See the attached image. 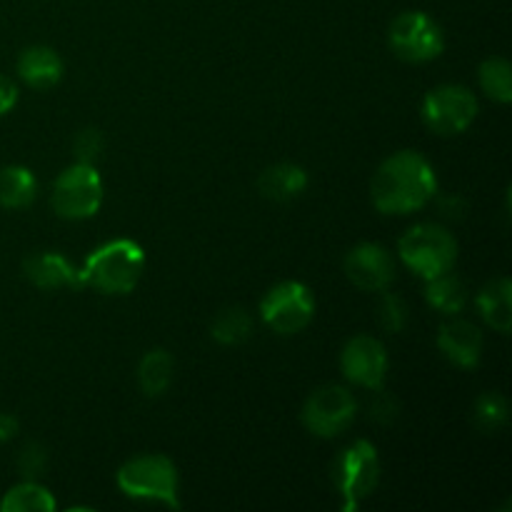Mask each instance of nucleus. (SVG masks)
<instances>
[{
	"mask_svg": "<svg viewBox=\"0 0 512 512\" xmlns=\"http://www.w3.org/2000/svg\"><path fill=\"white\" fill-rule=\"evenodd\" d=\"M438 173L425 155L398 150L378 165L370 180V200L383 215H410L433 203Z\"/></svg>",
	"mask_w": 512,
	"mask_h": 512,
	"instance_id": "f257e3e1",
	"label": "nucleus"
},
{
	"mask_svg": "<svg viewBox=\"0 0 512 512\" xmlns=\"http://www.w3.org/2000/svg\"><path fill=\"white\" fill-rule=\"evenodd\" d=\"M145 270V250L130 238H115L98 245L80 265L83 288L103 295H128L138 288Z\"/></svg>",
	"mask_w": 512,
	"mask_h": 512,
	"instance_id": "f03ea898",
	"label": "nucleus"
},
{
	"mask_svg": "<svg viewBox=\"0 0 512 512\" xmlns=\"http://www.w3.org/2000/svg\"><path fill=\"white\" fill-rule=\"evenodd\" d=\"M115 483L125 498L180 510L178 468L165 455L150 453L125 460L118 468Z\"/></svg>",
	"mask_w": 512,
	"mask_h": 512,
	"instance_id": "7ed1b4c3",
	"label": "nucleus"
},
{
	"mask_svg": "<svg viewBox=\"0 0 512 512\" xmlns=\"http://www.w3.org/2000/svg\"><path fill=\"white\" fill-rule=\"evenodd\" d=\"M398 255L405 268L413 270L418 278L433 280L455 268L458 240L445 225L418 223L405 230L398 240Z\"/></svg>",
	"mask_w": 512,
	"mask_h": 512,
	"instance_id": "20e7f679",
	"label": "nucleus"
},
{
	"mask_svg": "<svg viewBox=\"0 0 512 512\" xmlns=\"http://www.w3.org/2000/svg\"><path fill=\"white\" fill-rule=\"evenodd\" d=\"M333 480L343 498V510H358L378 490L380 455L370 440H355L333 463Z\"/></svg>",
	"mask_w": 512,
	"mask_h": 512,
	"instance_id": "39448f33",
	"label": "nucleus"
},
{
	"mask_svg": "<svg viewBox=\"0 0 512 512\" xmlns=\"http://www.w3.org/2000/svg\"><path fill=\"white\" fill-rule=\"evenodd\" d=\"M105 185L98 168L88 163H73L55 178L50 205L63 220H88L100 210Z\"/></svg>",
	"mask_w": 512,
	"mask_h": 512,
	"instance_id": "423d86ee",
	"label": "nucleus"
},
{
	"mask_svg": "<svg viewBox=\"0 0 512 512\" xmlns=\"http://www.w3.org/2000/svg\"><path fill=\"white\" fill-rule=\"evenodd\" d=\"M260 318L278 335L303 333L315 318L313 290L300 280H283L273 285L260 300Z\"/></svg>",
	"mask_w": 512,
	"mask_h": 512,
	"instance_id": "0eeeda50",
	"label": "nucleus"
},
{
	"mask_svg": "<svg viewBox=\"0 0 512 512\" xmlns=\"http://www.w3.org/2000/svg\"><path fill=\"white\" fill-rule=\"evenodd\" d=\"M390 50L405 63H430L445 50V33L438 20L423 10H405L390 23Z\"/></svg>",
	"mask_w": 512,
	"mask_h": 512,
	"instance_id": "6e6552de",
	"label": "nucleus"
},
{
	"mask_svg": "<svg viewBox=\"0 0 512 512\" xmlns=\"http://www.w3.org/2000/svg\"><path fill=\"white\" fill-rule=\"evenodd\" d=\"M420 115L435 135L453 138V135L465 133L478 118V98L465 85H438V88L428 90V95L423 98Z\"/></svg>",
	"mask_w": 512,
	"mask_h": 512,
	"instance_id": "1a4fd4ad",
	"label": "nucleus"
},
{
	"mask_svg": "<svg viewBox=\"0 0 512 512\" xmlns=\"http://www.w3.org/2000/svg\"><path fill=\"white\" fill-rule=\"evenodd\" d=\"M358 415V400L345 385H320L305 398L300 420L305 430L318 438H338L353 425Z\"/></svg>",
	"mask_w": 512,
	"mask_h": 512,
	"instance_id": "9d476101",
	"label": "nucleus"
},
{
	"mask_svg": "<svg viewBox=\"0 0 512 512\" xmlns=\"http://www.w3.org/2000/svg\"><path fill=\"white\" fill-rule=\"evenodd\" d=\"M388 368V350L373 335H355L343 345L340 370H343L348 383L365 390H378L388 380Z\"/></svg>",
	"mask_w": 512,
	"mask_h": 512,
	"instance_id": "9b49d317",
	"label": "nucleus"
},
{
	"mask_svg": "<svg viewBox=\"0 0 512 512\" xmlns=\"http://www.w3.org/2000/svg\"><path fill=\"white\" fill-rule=\"evenodd\" d=\"M345 278L365 293H383L395 280V260L380 243H358L343 260Z\"/></svg>",
	"mask_w": 512,
	"mask_h": 512,
	"instance_id": "f8f14e48",
	"label": "nucleus"
},
{
	"mask_svg": "<svg viewBox=\"0 0 512 512\" xmlns=\"http://www.w3.org/2000/svg\"><path fill=\"white\" fill-rule=\"evenodd\" d=\"M438 350L445 360H450L458 368L470 370L483 358V333L475 323L453 315L448 323L440 325Z\"/></svg>",
	"mask_w": 512,
	"mask_h": 512,
	"instance_id": "ddd939ff",
	"label": "nucleus"
},
{
	"mask_svg": "<svg viewBox=\"0 0 512 512\" xmlns=\"http://www.w3.org/2000/svg\"><path fill=\"white\" fill-rule=\"evenodd\" d=\"M23 273L38 290H78L83 288L80 268H75L63 253L40 250L25 258Z\"/></svg>",
	"mask_w": 512,
	"mask_h": 512,
	"instance_id": "4468645a",
	"label": "nucleus"
},
{
	"mask_svg": "<svg viewBox=\"0 0 512 512\" xmlns=\"http://www.w3.org/2000/svg\"><path fill=\"white\" fill-rule=\"evenodd\" d=\"M65 65L50 45H28L18 58V78L28 88L50 90L63 80Z\"/></svg>",
	"mask_w": 512,
	"mask_h": 512,
	"instance_id": "2eb2a0df",
	"label": "nucleus"
},
{
	"mask_svg": "<svg viewBox=\"0 0 512 512\" xmlns=\"http://www.w3.org/2000/svg\"><path fill=\"white\" fill-rule=\"evenodd\" d=\"M308 170L298 163H275L258 178V190L273 203H290L308 190Z\"/></svg>",
	"mask_w": 512,
	"mask_h": 512,
	"instance_id": "dca6fc26",
	"label": "nucleus"
},
{
	"mask_svg": "<svg viewBox=\"0 0 512 512\" xmlns=\"http://www.w3.org/2000/svg\"><path fill=\"white\" fill-rule=\"evenodd\" d=\"M480 318L485 320V325L495 330L500 335H508L512 328V283L510 278L500 275V278L488 280V283L480 288L478 298Z\"/></svg>",
	"mask_w": 512,
	"mask_h": 512,
	"instance_id": "f3484780",
	"label": "nucleus"
},
{
	"mask_svg": "<svg viewBox=\"0 0 512 512\" xmlns=\"http://www.w3.org/2000/svg\"><path fill=\"white\" fill-rule=\"evenodd\" d=\"M425 300H428L430 308L438 310L440 315L453 318V315H460L468 308L470 290L468 285L450 270V273L438 275V278L425 280Z\"/></svg>",
	"mask_w": 512,
	"mask_h": 512,
	"instance_id": "a211bd4d",
	"label": "nucleus"
},
{
	"mask_svg": "<svg viewBox=\"0 0 512 512\" xmlns=\"http://www.w3.org/2000/svg\"><path fill=\"white\" fill-rule=\"evenodd\" d=\"M38 198V178L25 165H8L0 170V208L23 210Z\"/></svg>",
	"mask_w": 512,
	"mask_h": 512,
	"instance_id": "6ab92c4d",
	"label": "nucleus"
},
{
	"mask_svg": "<svg viewBox=\"0 0 512 512\" xmlns=\"http://www.w3.org/2000/svg\"><path fill=\"white\" fill-rule=\"evenodd\" d=\"M175 375V360L165 348H153L138 363V385L148 398H160L170 388Z\"/></svg>",
	"mask_w": 512,
	"mask_h": 512,
	"instance_id": "aec40b11",
	"label": "nucleus"
},
{
	"mask_svg": "<svg viewBox=\"0 0 512 512\" xmlns=\"http://www.w3.org/2000/svg\"><path fill=\"white\" fill-rule=\"evenodd\" d=\"M58 508L53 493L38 480H23L13 485L0 500L3 512H53Z\"/></svg>",
	"mask_w": 512,
	"mask_h": 512,
	"instance_id": "412c9836",
	"label": "nucleus"
},
{
	"mask_svg": "<svg viewBox=\"0 0 512 512\" xmlns=\"http://www.w3.org/2000/svg\"><path fill=\"white\" fill-rule=\"evenodd\" d=\"M253 318L245 308H225L210 323V338L220 345H240L253 335Z\"/></svg>",
	"mask_w": 512,
	"mask_h": 512,
	"instance_id": "4be33fe9",
	"label": "nucleus"
},
{
	"mask_svg": "<svg viewBox=\"0 0 512 512\" xmlns=\"http://www.w3.org/2000/svg\"><path fill=\"white\" fill-rule=\"evenodd\" d=\"M478 80L483 93L495 103L508 105L512 100V65L500 55L483 60L478 70Z\"/></svg>",
	"mask_w": 512,
	"mask_h": 512,
	"instance_id": "5701e85b",
	"label": "nucleus"
},
{
	"mask_svg": "<svg viewBox=\"0 0 512 512\" xmlns=\"http://www.w3.org/2000/svg\"><path fill=\"white\" fill-rule=\"evenodd\" d=\"M510 420L508 398L500 393H483L473 403V423L483 435H495Z\"/></svg>",
	"mask_w": 512,
	"mask_h": 512,
	"instance_id": "b1692460",
	"label": "nucleus"
},
{
	"mask_svg": "<svg viewBox=\"0 0 512 512\" xmlns=\"http://www.w3.org/2000/svg\"><path fill=\"white\" fill-rule=\"evenodd\" d=\"M408 320H410L408 303H405L400 295L385 293L383 300H380V305H378V323L383 325L388 333H400V330H405Z\"/></svg>",
	"mask_w": 512,
	"mask_h": 512,
	"instance_id": "393cba45",
	"label": "nucleus"
},
{
	"mask_svg": "<svg viewBox=\"0 0 512 512\" xmlns=\"http://www.w3.org/2000/svg\"><path fill=\"white\" fill-rule=\"evenodd\" d=\"M105 148V138L98 128H85L75 135L73 140V153H75V163H88L95 165V160L103 155Z\"/></svg>",
	"mask_w": 512,
	"mask_h": 512,
	"instance_id": "a878e982",
	"label": "nucleus"
},
{
	"mask_svg": "<svg viewBox=\"0 0 512 512\" xmlns=\"http://www.w3.org/2000/svg\"><path fill=\"white\" fill-rule=\"evenodd\" d=\"M48 468V448L43 443H28L18 453V470L23 480H38Z\"/></svg>",
	"mask_w": 512,
	"mask_h": 512,
	"instance_id": "bb28decb",
	"label": "nucleus"
},
{
	"mask_svg": "<svg viewBox=\"0 0 512 512\" xmlns=\"http://www.w3.org/2000/svg\"><path fill=\"white\" fill-rule=\"evenodd\" d=\"M370 393H373V400H370V418H375L378 423H393L395 415H398V400L385 393L383 388L370 390Z\"/></svg>",
	"mask_w": 512,
	"mask_h": 512,
	"instance_id": "cd10ccee",
	"label": "nucleus"
},
{
	"mask_svg": "<svg viewBox=\"0 0 512 512\" xmlns=\"http://www.w3.org/2000/svg\"><path fill=\"white\" fill-rule=\"evenodd\" d=\"M15 105H18V85L0 75V118H5Z\"/></svg>",
	"mask_w": 512,
	"mask_h": 512,
	"instance_id": "c85d7f7f",
	"label": "nucleus"
},
{
	"mask_svg": "<svg viewBox=\"0 0 512 512\" xmlns=\"http://www.w3.org/2000/svg\"><path fill=\"white\" fill-rule=\"evenodd\" d=\"M20 433V423L15 415L0 413V443H8Z\"/></svg>",
	"mask_w": 512,
	"mask_h": 512,
	"instance_id": "c756f323",
	"label": "nucleus"
}]
</instances>
